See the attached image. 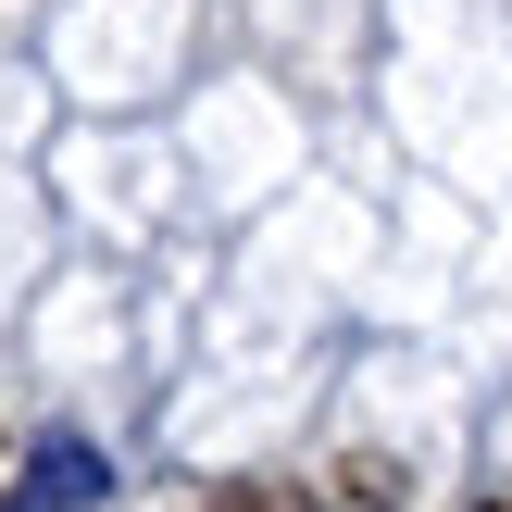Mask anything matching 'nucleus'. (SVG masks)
I'll use <instances>...</instances> for the list:
<instances>
[{
	"instance_id": "nucleus-1",
	"label": "nucleus",
	"mask_w": 512,
	"mask_h": 512,
	"mask_svg": "<svg viewBox=\"0 0 512 512\" xmlns=\"http://www.w3.org/2000/svg\"><path fill=\"white\" fill-rule=\"evenodd\" d=\"M13 512H100V450H88V438H38Z\"/></svg>"
},
{
	"instance_id": "nucleus-2",
	"label": "nucleus",
	"mask_w": 512,
	"mask_h": 512,
	"mask_svg": "<svg viewBox=\"0 0 512 512\" xmlns=\"http://www.w3.org/2000/svg\"><path fill=\"white\" fill-rule=\"evenodd\" d=\"M225 512H313V500H275V488H263V500H225Z\"/></svg>"
}]
</instances>
